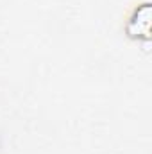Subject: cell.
<instances>
[{"mask_svg":"<svg viewBox=\"0 0 152 154\" xmlns=\"http://www.w3.org/2000/svg\"><path fill=\"white\" fill-rule=\"evenodd\" d=\"M150 4L145 2L141 5H138L134 9V13L131 14L127 25H125V34L131 39H138V41H149L150 39Z\"/></svg>","mask_w":152,"mask_h":154,"instance_id":"1","label":"cell"}]
</instances>
